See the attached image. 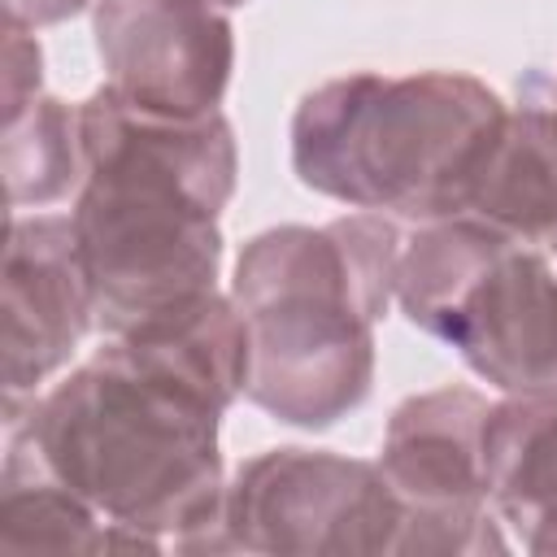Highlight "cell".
Returning a JSON list of instances; mask_svg holds the SVG:
<instances>
[{
	"label": "cell",
	"instance_id": "cell-4",
	"mask_svg": "<svg viewBox=\"0 0 557 557\" xmlns=\"http://www.w3.org/2000/svg\"><path fill=\"white\" fill-rule=\"evenodd\" d=\"M505 104L470 74H348L309 91L292 122L300 183L418 222L466 218Z\"/></svg>",
	"mask_w": 557,
	"mask_h": 557
},
{
	"label": "cell",
	"instance_id": "cell-9",
	"mask_svg": "<svg viewBox=\"0 0 557 557\" xmlns=\"http://www.w3.org/2000/svg\"><path fill=\"white\" fill-rule=\"evenodd\" d=\"M91 287L78 257L70 218H35L9 226V283H4V370L9 400L57 370L83 339Z\"/></svg>",
	"mask_w": 557,
	"mask_h": 557
},
{
	"label": "cell",
	"instance_id": "cell-11",
	"mask_svg": "<svg viewBox=\"0 0 557 557\" xmlns=\"http://www.w3.org/2000/svg\"><path fill=\"white\" fill-rule=\"evenodd\" d=\"M87 0H4L9 9V22H30V26H44V22H61L70 13H78Z\"/></svg>",
	"mask_w": 557,
	"mask_h": 557
},
{
	"label": "cell",
	"instance_id": "cell-6",
	"mask_svg": "<svg viewBox=\"0 0 557 557\" xmlns=\"http://www.w3.org/2000/svg\"><path fill=\"white\" fill-rule=\"evenodd\" d=\"M235 544L248 548H400L409 522L383 470L331 453L278 448L239 470L226 500Z\"/></svg>",
	"mask_w": 557,
	"mask_h": 557
},
{
	"label": "cell",
	"instance_id": "cell-1",
	"mask_svg": "<svg viewBox=\"0 0 557 557\" xmlns=\"http://www.w3.org/2000/svg\"><path fill=\"white\" fill-rule=\"evenodd\" d=\"M244 383V318L209 292L113 335L35 400L30 453L117 527H200L222 505L218 413Z\"/></svg>",
	"mask_w": 557,
	"mask_h": 557
},
{
	"label": "cell",
	"instance_id": "cell-12",
	"mask_svg": "<svg viewBox=\"0 0 557 557\" xmlns=\"http://www.w3.org/2000/svg\"><path fill=\"white\" fill-rule=\"evenodd\" d=\"M213 4H244V0H213Z\"/></svg>",
	"mask_w": 557,
	"mask_h": 557
},
{
	"label": "cell",
	"instance_id": "cell-13",
	"mask_svg": "<svg viewBox=\"0 0 557 557\" xmlns=\"http://www.w3.org/2000/svg\"><path fill=\"white\" fill-rule=\"evenodd\" d=\"M553 100H557V83H553Z\"/></svg>",
	"mask_w": 557,
	"mask_h": 557
},
{
	"label": "cell",
	"instance_id": "cell-3",
	"mask_svg": "<svg viewBox=\"0 0 557 557\" xmlns=\"http://www.w3.org/2000/svg\"><path fill=\"white\" fill-rule=\"evenodd\" d=\"M396 270L400 235L383 218L257 235L235 270L248 331L244 392L300 426H326L361 405L374 374L370 326L396 292Z\"/></svg>",
	"mask_w": 557,
	"mask_h": 557
},
{
	"label": "cell",
	"instance_id": "cell-2",
	"mask_svg": "<svg viewBox=\"0 0 557 557\" xmlns=\"http://www.w3.org/2000/svg\"><path fill=\"white\" fill-rule=\"evenodd\" d=\"M83 191L70 213L109 335L174 313L213 292L218 213L235 187L226 117L165 113L100 87L78 109Z\"/></svg>",
	"mask_w": 557,
	"mask_h": 557
},
{
	"label": "cell",
	"instance_id": "cell-8",
	"mask_svg": "<svg viewBox=\"0 0 557 557\" xmlns=\"http://www.w3.org/2000/svg\"><path fill=\"white\" fill-rule=\"evenodd\" d=\"M487 409L492 405L466 387L413 396L396 409L379 470L400 496L409 522L422 527L483 522L479 505L487 496V470H483Z\"/></svg>",
	"mask_w": 557,
	"mask_h": 557
},
{
	"label": "cell",
	"instance_id": "cell-7",
	"mask_svg": "<svg viewBox=\"0 0 557 557\" xmlns=\"http://www.w3.org/2000/svg\"><path fill=\"white\" fill-rule=\"evenodd\" d=\"M96 48L117 96L213 113L231 78V22L213 0H100Z\"/></svg>",
	"mask_w": 557,
	"mask_h": 557
},
{
	"label": "cell",
	"instance_id": "cell-10",
	"mask_svg": "<svg viewBox=\"0 0 557 557\" xmlns=\"http://www.w3.org/2000/svg\"><path fill=\"white\" fill-rule=\"evenodd\" d=\"M487 496L535 553H557V387L513 392L483 422Z\"/></svg>",
	"mask_w": 557,
	"mask_h": 557
},
{
	"label": "cell",
	"instance_id": "cell-5",
	"mask_svg": "<svg viewBox=\"0 0 557 557\" xmlns=\"http://www.w3.org/2000/svg\"><path fill=\"white\" fill-rule=\"evenodd\" d=\"M396 300L487 383L557 387V274L535 244L474 218L426 222L400 248Z\"/></svg>",
	"mask_w": 557,
	"mask_h": 557
}]
</instances>
